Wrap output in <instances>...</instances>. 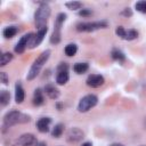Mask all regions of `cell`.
<instances>
[{"label": "cell", "instance_id": "4fadbf2b", "mask_svg": "<svg viewBox=\"0 0 146 146\" xmlns=\"http://www.w3.org/2000/svg\"><path fill=\"white\" fill-rule=\"evenodd\" d=\"M51 123V119L50 117H41L36 122V128L40 132H48L49 131V125Z\"/></svg>", "mask_w": 146, "mask_h": 146}, {"label": "cell", "instance_id": "2e32d148", "mask_svg": "<svg viewBox=\"0 0 146 146\" xmlns=\"http://www.w3.org/2000/svg\"><path fill=\"white\" fill-rule=\"evenodd\" d=\"M43 102H44V98H43V94H42L41 89L40 88L35 89L34 95H33V104L35 106H40V105L43 104Z\"/></svg>", "mask_w": 146, "mask_h": 146}, {"label": "cell", "instance_id": "9c48e42d", "mask_svg": "<svg viewBox=\"0 0 146 146\" xmlns=\"http://www.w3.org/2000/svg\"><path fill=\"white\" fill-rule=\"evenodd\" d=\"M17 144L21 146H38V140L32 133H24L17 139Z\"/></svg>", "mask_w": 146, "mask_h": 146}, {"label": "cell", "instance_id": "f1b7e54d", "mask_svg": "<svg viewBox=\"0 0 146 146\" xmlns=\"http://www.w3.org/2000/svg\"><path fill=\"white\" fill-rule=\"evenodd\" d=\"M0 80H1V82L3 84H7L8 83V76H7V74L5 72H1L0 73Z\"/></svg>", "mask_w": 146, "mask_h": 146}, {"label": "cell", "instance_id": "30bf717a", "mask_svg": "<svg viewBox=\"0 0 146 146\" xmlns=\"http://www.w3.org/2000/svg\"><path fill=\"white\" fill-rule=\"evenodd\" d=\"M82 138H83V131L76 127L71 128L66 133V139L70 143H76V141L81 140Z\"/></svg>", "mask_w": 146, "mask_h": 146}, {"label": "cell", "instance_id": "3957f363", "mask_svg": "<svg viewBox=\"0 0 146 146\" xmlns=\"http://www.w3.org/2000/svg\"><path fill=\"white\" fill-rule=\"evenodd\" d=\"M50 16V8L47 3H42L35 11L34 14V21H35V25L39 29L47 26V19Z\"/></svg>", "mask_w": 146, "mask_h": 146}, {"label": "cell", "instance_id": "f546056e", "mask_svg": "<svg viewBox=\"0 0 146 146\" xmlns=\"http://www.w3.org/2000/svg\"><path fill=\"white\" fill-rule=\"evenodd\" d=\"M122 15H125V16H131V10L129 8H125V10L122 13Z\"/></svg>", "mask_w": 146, "mask_h": 146}, {"label": "cell", "instance_id": "8fae6325", "mask_svg": "<svg viewBox=\"0 0 146 146\" xmlns=\"http://www.w3.org/2000/svg\"><path fill=\"white\" fill-rule=\"evenodd\" d=\"M32 35H33V33H29V34L23 35V36L19 39V41L17 42V44L15 46V52H17V54L24 52V50H25V48L27 47V44H29L30 39L32 38Z\"/></svg>", "mask_w": 146, "mask_h": 146}, {"label": "cell", "instance_id": "4316f807", "mask_svg": "<svg viewBox=\"0 0 146 146\" xmlns=\"http://www.w3.org/2000/svg\"><path fill=\"white\" fill-rule=\"evenodd\" d=\"M91 14H92V11H91L90 9H81V10L79 11V15L82 16V17H88V16H90Z\"/></svg>", "mask_w": 146, "mask_h": 146}, {"label": "cell", "instance_id": "d4e9b609", "mask_svg": "<svg viewBox=\"0 0 146 146\" xmlns=\"http://www.w3.org/2000/svg\"><path fill=\"white\" fill-rule=\"evenodd\" d=\"M65 6L71 10H75V9H80L82 7V3L79 1H70V2H66Z\"/></svg>", "mask_w": 146, "mask_h": 146}, {"label": "cell", "instance_id": "d6986e66", "mask_svg": "<svg viewBox=\"0 0 146 146\" xmlns=\"http://www.w3.org/2000/svg\"><path fill=\"white\" fill-rule=\"evenodd\" d=\"M9 100H10V94L7 90H1V92H0V104H1V106L8 105Z\"/></svg>", "mask_w": 146, "mask_h": 146}, {"label": "cell", "instance_id": "cb8c5ba5", "mask_svg": "<svg viewBox=\"0 0 146 146\" xmlns=\"http://www.w3.org/2000/svg\"><path fill=\"white\" fill-rule=\"evenodd\" d=\"M13 59V55L10 52H3L0 57V65L1 66H5L6 64H8L10 60Z\"/></svg>", "mask_w": 146, "mask_h": 146}, {"label": "cell", "instance_id": "ffe728a7", "mask_svg": "<svg viewBox=\"0 0 146 146\" xmlns=\"http://www.w3.org/2000/svg\"><path fill=\"white\" fill-rule=\"evenodd\" d=\"M16 33H17V27H15V26H8L3 30V36L7 39L15 36Z\"/></svg>", "mask_w": 146, "mask_h": 146}, {"label": "cell", "instance_id": "484cf974", "mask_svg": "<svg viewBox=\"0 0 146 146\" xmlns=\"http://www.w3.org/2000/svg\"><path fill=\"white\" fill-rule=\"evenodd\" d=\"M136 9L140 13H146V0L143 1H138L136 3Z\"/></svg>", "mask_w": 146, "mask_h": 146}, {"label": "cell", "instance_id": "7a4b0ae2", "mask_svg": "<svg viewBox=\"0 0 146 146\" xmlns=\"http://www.w3.org/2000/svg\"><path fill=\"white\" fill-rule=\"evenodd\" d=\"M49 56H50V50H48V49L40 54V56L33 62V64H32V66L27 73V76H26L27 80H33L34 78H36V75L40 73L43 64H46V62L48 60Z\"/></svg>", "mask_w": 146, "mask_h": 146}, {"label": "cell", "instance_id": "ac0fdd59", "mask_svg": "<svg viewBox=\"0 0 146 146\" xmlns=\"http://www.w3.org/2000/svg\"><path fill=\"white\" fill-rule=\"evenodd\" d=\"M88 68H89V65H88L87 63H76V64H74V66H73L74 72L78 73V74H82V73L87 72Z\"/></svg>", "mask_w": 146, "mask_h": 146}, {"label": "cell", "instance_id": "44dd1931", "mask_svg": "<svg viewBox=\"0 0 146 146\" xmlns=\"http://www.w3.org/2000/svg\"><path fill=\"white\" fill-rule=\"evenodd\" d=\"M63 131H64V125H63L62 123H58V124H56V125L54 127V129H52V131H51V135H52V137L58 138V137L62 136Z\"/></svg>", "mask_w": 146, "mask_h": 146}, {"label": "cell", "instance_id": "e0dca14e", "mask_svg": "<svg viewBox=\"0 0 146 146\" xmlns=\"http://www.w3.org/2000/svg\"><path fill=\"white\" fill-rule=\"evenodd\" d=\"M68 72L67 71H60V72H57V75H56V82L58 84H65L67 81H68Z\"/></svg>", "mask_w": 146, "mask_h": 146}, {"label": "cell", "instance_id": "1f68e13d", "mask_svg": "<svg viewBox=\"0 0 146 146\" xmlns=\"http://www.w3.org/2000/svg\"><path fill=\"white\" fill-rule=\"evenodd\" d=\"M110 146H124L123 144H120V143H114V144H111Z\"/></svg>", "mask_w": 146, "mask_h": 146}, {"label": "cell", "instance_id": "4dcf8cb0", "mask_svg": "<svg viewBox=\"0 0 146 146\" xmlns=\"http://www.w3.org/2000/svg\"><path fill=\"white\" fill-rule=\"evenodd\" d=\"M81 146H92V144H91V143H89V141H86V143H83Z\"/></svg>", "mask_w": 146, "mask_h": 146}, {"label": "cell", "instance_id": "52a82bcc", "mask_svg": "<svg viewBox=\"0 0 146 146\" xmlns=\"http://www.w3.org/2000/svg\"><path fill=\"white\" fill-rule=\"evenodd\" d=\"M47 31H48V27H47V26L39 29L38 32H36V34H33L32 38L30 39V42H29L27 46H29L30 48H34V47L39 46V44L42 42V40H43V38H44Z\"/></svg>", "mask_w": 146, "mask_h": 146}, {"label": "cell", "instance_id": "7402d4cb", "mask_svg": "<svg viewBox=\"0 0 146 146\" xmlns=\"http://www.w3.org/2000/svg\"><path fill=\"white\" fill-rule=\"evenodd\" d=\"M112 57H113V59H115L117 62H123L125 59L124 54L119 49H113L112 50Z\"/></svg>", "mask_w": 146, "mask_h": 146}, {"label": "cell", "instance_id": "d6a6232c", "mask_svg": "<svg viewBox=\"0 0 146 146\" xmlns=\"http://www.w3.org/2000/svg\"><path fill=\"white\" fill-rule=\"evenodd\" d=\"M40 146H47V145H46L44 143H41V144H40Z\"/></svg>", "mask_w": 146, "mask_h": 146}, {"label": "cell", "instance_id": "7c38bea8", "mask_svg": "<svg viewBox=\"0 0 146 146\" xmlns=\"http://www.w3.org/2000/svg\"><path fill=\"white\" fill-rule=\"evenodd\" d=\"M104 78L100 74H91L87 78V84L91 88H98L104 84Z\"/></svg>", "mask_w": 146, "mask_h": 146}, {"label": "cell", "instance_id": "6da1fadb", "mask_svg": "<svg viewBox=\"0 0 146 146\" xmlns=\"http://www.w3.org/2000/svg\"><path fill=\"white\" fill-rule=\"evenodd\" d=\"M30 121V116L26 114H23L18 111H10L8 112L3 117V127L10 128L18 123H26Z\"/></svg>", "mask_w": 146, "mask_h": 146}, {"label": "cell", "instance_id": "ba28073f", "mask_svg": "<svg viewBox=\"0 0 146 146\" xmlns=\"http://www.w3.org/2000/svg\"><path fill=\"white\" fill-rule=\"evenodd\" d=\"M115 33L117 34V36H120L121 39H124V40H133V39H136L138 36V32L136 30L131 29V30H128L127 31L122 26L116 27Z\"/></svg>", "mask_w": 146, "mask_h": 146}, {"label": "cell", "instance_id": "83f0119b", "mask_svg": "<svg viewBox=\"0 0 146 146\" xmlns=\"http://www.w3.org/2000/svg\"><path fill=\"white\" fill-rule=\"evenodd\" d=\"M68 70V66L66 63H60L57 67V72H60V71H67Z\"/></svg>", "mask_w": 146, "mask_h": 146}, {"label": "cell", "instance_id": "9a60e30c", "mask_svg": "<svg viewBox=\"0 0 146 146\" xmlns=\"http://www.w3.org/2000/svg\"><path fill=\"white\" fill-rule=\"evenodd\" d=\"M25 98V94H24V90H23V87L21 83H16L15 86V100L17 104H21L23 103Z\"/></svg>", "mask_w": 146, "mask_h": 146}, {"label": "cell", "instance_id": "277c9868", "mask_svg": "<svg viewBox=\"0 0 146 146\" xmlns=\"http://www.w3.org/2000/svg\"><path fill=\"white\" fill-rule=\"evenodd\" d=\"M66 19V15L64 13H60L57 15L56 21H55V25H54V32L50 36V42L52 44H57L60 41V29H62V24L64 23V21Z\"/></svg>", "mask_w": 146, "mask_h": 146}, {"label": "cell", "instance_id": "8992f818", "mask_svg": "<svg viewBox=\"0 0 146 146\" xmlns=\"http://www.w3.org/2000/svg\"><path fill=\"white\" fill-rule=\"evenodd\" d=\"M107 26V23L102 21V22H88V23H79L76 25V30L79 32H92L98 29H104Z\"/></svg>", "mask_w": 146, "mask_h": 146}, {"label": "cell", "instance_id": "603a6c76", "mask_svg": "<svg viewBox=\"0 0 146 146\" xmlns=\"http://www.w3.org/2000/svg\"><path fill=\"white\" fill-rule=\"evenodd\" d=\"M64 51H65V54H66L67 56H73V55L76 54L78 47H76V44H74V43H70V44H67V46L65 47Z\"/></svg>", "mask_w": 146, "mask_h": 146}, {"label": "cell", "instance_id": "5bb4252c", "mask_svg": "<svg viewBox=\"0 0 146 146\" xmlns=\"http://www.w3.org/2000/svg\"><path fill=\"white\" fill-rule=\"evenodd\" d=\"M44 92H46V94L48 95V97L51 98V99H56V98H58V96H59V90H58L54 84H51V83L46 84V87H44Z\"/></svg>", "mask_w": 146, "mask_h": 146}, {"label": "cell", "instance_id": "5b68a950", "mask_svg": "<svg viewBox=\"0 0 146 146\" xmlns=\"http://www.w3.org/2000/svg\"><path fill=\"white\" fill-rule=\"evenodd\" d=\"M97 102H98L97 96H95V95H87V96L82 97L81 100L79 102L78 111H79L80 113L88 112L89 110H91L94 106L97 105Z\"/></svg>", "mask_w": 146, "mask_h": 146}]
</instances>
